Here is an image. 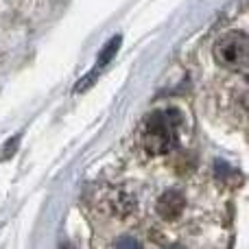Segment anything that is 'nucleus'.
<instances>
[{"instance_id": "obj_5", "label": "nucleus", "mask_w": 249, "mask_h": 249, "mask_svg": "<svg viewBox=\"0 0 249 249\" xmlns=\"http://www.w3.org/2000/svg\"><path fill=\"white\" fill-rule=\"evenodd\" d=\"M94 81H96V70H92V72H88L86 77H83L81 81H79L77 86H74V92H86Z\"/></svg>"}, {"instance_id": "obj_1", "label": "nucleus", "mask_w": 249, "mask_h": 249, "mask_svg": "<svg viewBox=\"0 0 249 249\" xmlns=\"http://www.w3.org/2000/svg\"><path fill=\"white\" fill-rule=\"evenodd\" d=\"M181 124L179 109H158L149 114L142 127V144L151 155H164L175 146Z\"/></svg>"}, {"instance_id": "obj_3", "label": "nucleus", "mask_w": 249, "mask_h": 249, "mask_svg": "<svg viewBox=\"0 0 249 249\" xmlns=\"http://www.w3.org/2000/svg\"><path fill=\"white\" fill-rule=\"evenodd\" d=\"M184 206H186L184 195H181L179 190H166V193L158 199L155 210H158V214L162 216V219L175 221V219H179V214L184 212Z\"/></svg>"}, {"instance_id": "obj_4", "label": "nucleus", "mask_w": 249, "mask_h": 249, "mask_svg": "<svg viewBox=\"0 0 249 249\" xmlns=\"http://www.w3.org/2000/svg\"><path fill=\"white\" fill-rule=\"evenodd\" d=\"M121 42H123V37L116 35V37H112L107 44H105V48L99 53V66H107L109 61L114 59V55H116L118 48H121Z\"/></svg>"}, {"instance_id": "obj_2", "label": "nucleus", "mask_w": 249, "mask_h": 249, "mask_svg": "<svg viewBox=\"0 0 249 249\" xmlns=\"http://www.w3.org/2000/svg\"><path fill=\"white\" fill-rule=\"evenodd\" d=\"M214 57L223 68L232 72H247L249 66V37L245 33H228L214 46Z\"/></svg>"}, {"instance_id": "obj_7", "label": "nucleus", "mask_w": 249, "mask_h": 249, "mask_svg": "<svg viewBox=\"0 0 249 249\" xmlns=\"http://www.w3.org/2000/svg\"><path fill=\"white\" fill-rule=\"evenodd\" d=\"M124 245L127 247H138V243L133 241V238H127V241H118L116 243V247H124Z\"/></svg>"}, {"instance_id": "obj_6", "label": "nucleus", "mask_w": 249, "mask_h": 249, "mask_svg": "<svg viewBox=\"0 0 249 249\" xmlns=\"http://www.w3.org/2000/svg\"><path fill=\"white\" fill-rule=\"evenodd\" d=\"M18 142H20V138H13L11 142H7V144H4V153L0 155V160H7L9 155H13V151H16V146H18Z\"/></svg>"}]
</instances>
